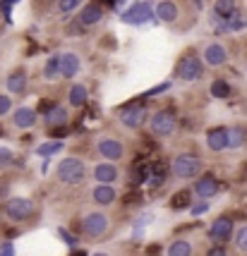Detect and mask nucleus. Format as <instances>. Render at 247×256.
Masks as SVG:
<instances>
[{"instance_id": "1", "label": "nucleus", "mask_w": 247, "mask_h": 256, "mask_svg": "<svg viewBox=\"0 0 247 256\" xmlns=\"http://www.w3.org/2000/svg\"><path fill=\"white\" fill-rule=\"evenodd\" d=\"M108 230H111V218L103 211H89L79 220V232L87 240H101L108 234Z\"/></svg>"}, {"instance_id": "2", "label": "nucleus", "mask_w": 247, "mask_h": 256, "mask_svg": "<svg viewBox=\"0 0 247 256\" xmlns=\"http://www.w3.org/2000/svg\"><path fill=\"white\" fill-rule=\"evenodd\" d=\"M34 213H36V204L32 199H27V196H12V199H8L5 206H3V216L15 225L29 220Z\"/></svg>"}, {"instance_id": "3", "label": "nucleus", "mask_w": 247, "mask_h": 256, "mask_svg": "<svg viewBox=\"0 0 247 256\" xmlns=\"http://www.w3.org/2000/svg\"><path fill=\"white\" fill-rule=\"evenodd\" d=\"M170 172L178 180H194L202 172V158L197 154H178L170 163Z\"/></svg>"}, {"instance_id": "4", "label": "nucleus", "mask_w": 247, "mask_h": 256, "mask_svg": "<svg viewBox=\"0 0 247 256\" xmlns=\"http://www.w3.org/2000/svg\"><path fill=\"white\" fill-rule=\"evenodd\" d=\"M58 180L63 184H70V187L82 184L87 180V168L79 158H65V160L58 163Z\"/></svg>"}, {"instance_id": "5", "label": "nucleus", "mask_w": 247, "mask_h": 256, "mask_svg": "<svg viewBox=\"0 0 247 256\" xmlns=\"http://www.w3.org/2000/svg\"><path fill=\"white\" fill-rule=\"evenodd\" d=\"M204 74V62L199 60V56L194 53H187L178 60V67H175V77L182 79V82H197V79Z\"/></svg>"}, {"instance_id": "6", "label": "nucleus", "mask_w": 247, "mask_h": 256, "mask_svg": "<svg viewBox=\"0 0 247 256\" xmlns=\"http://www.w3.org/2000/svg\"><path fill=\"white\" fill-rule=\"evenodd\" d=\"M233 237H235V223H233V218L230 216H218L211 223V228H209V240H211L213 244H225Z\"/></svg>"}, {"instance_id": "7", "label": "nucleus", "mask_w": 247, "mask_h": 256, "mask_svg": "<svg viewBox=\"0 0 247 256\" xmlns=\"http://www.w3.org/2000/svg\"><path fill=\"white\" fill-rule=\"evenodd\" d=\"M120 20H123L125 24H130V26H139V24H146V22H151V20H156V12L151 8V2H137V5H132L130 10H125L123 14H120Z\"/></svg>"}, {"instance_id": "8", "label": "nucleus", "mask_w": 247, "mask_h": 256, "mask_svg": "<svg viewBox=\"0 0 247 256\" xmlns=\"http://www.w3.org/2000/svg\"><path fill=\"white\" fill-rule=\"evenodd\" d=\"M118 118L120 122L127 127V130H139L142 124L149 120V112H146V106H139V103H130L118 110Z\"/></svg>"}, {"instance_id": "9", "label": "nucleus", "mask_w": 247, "mask_h": 256, "mask_svg": "<svg viewBox=\"0 0 247 256\" xmlns=\"http://www.w3.org/2000/svg\"><path fill=\"white\" fill-rule=\"evenodd\" d=\"M151 134L154 136H170V134L175 132V127H178V120H175V115L170 110H158L151 115Z\"/></svg>"}, {"instance_id": "10", "label": "nucleus", "mask_w": 247, "mask_h": 256, "mask_svg": "<svg viewBox=\"0 0 247 256\" xmlns=\"http://www.w3.org/2000/svg\"><path fill=\"white\" fill-rule=\"evenodd\" d=\"M96 148H99V156L106 158V160H111V163H115V160H120V158L125 156L123 142H118V139H113V136H103V139H99Z\"/></svg>"}, {"instance_id": "11", "label": "nucleus", "mask_w": 247, "mask_h": 256, "mask_svg": "<svg viewBox=\"0 0 247 256\" xmlns=\"http://www.w3.org/2000/svg\"><path fill=\"white\" fill-rule=\"evenodd\" d=\"M103 14H106L103 5L99 2V0H94V2H89L87 8H82V12H79V17H77V22H75V24L84 26V29H89V26H94V24L101 22Z\"/></svg>"}, {"instance_id": "12", "label": "nucleus", "mask_w": 247, "mask_h": 256, "mask_svg": "<svg viewBox=\"0 0 247 256\" xmlns=\"http://www.w3.org/2000/svg\"><path fill=\"white\" fill-rule=\"evenodd\" d=\"M221 192V184H218V180L213 178V175H202V178L194 182V190L192 194L197 196V199H213L216 194Z\"/></svg>"}, {"instance_id": "13", "label": "nucleus", "mask_w": 247, "mask_h": 256, "mask_svg": "<svg viewBox=\"0 0 247 256\" xmlns=\"http://www.w3.org/2000/svg\"><path fill=\"white\" fill-rule=\"evenodd\" d=\"M154 12H156V20L158 22H163V24L178 22V17H180L178 2H173V0H161L156 8H154Z\"/></svg>"}, {"instance_id": "14", "label": "nucleus", "mask_w": 247, "mask_h": 256, "mask_svg": "<svg viewBox=\"0 0 247 256\" xmlns=\"http://www.w3.org/2000/svg\"><path fill=\"white\" fill-rule=\"evenodd\" d=\"M228 139H230V130H225V127H216L211 132L206 134V146L211 148V151H223L228 148Z\"/></svg>"}, {"instance_id": "15", "label": "nucleus", "mask_w": 247, "mask_h": 256, "mask_svg": "<svg viewBox=\"0 0 247 256\" xmlns=\"http://www.w3.org/2000/svg\"><path fill=\"white\" fill-rule=\"evenodd\" d=\"M204 62L211 67H221L228 62V53H225V48L221 44H209L206 46V50H204Z\"/></svg>"}, {"instance_id": "16", "label": "nucleus", "mask_w": 247, "mask_h": 256, "mask_svg": "<svg viewBox=\"0 0 247 256\" xmlns=\"http://www.w3.org/2000/svg\"><path fill=\"white\" fill-rule=\"evenodd\" d=\"M118 178H120V172H118V168L113 166L111 160L108 163H99V166L94 168V180L99 184H113Z\"/></svg>"}, {"instance_id": "17", "label": "nucleus", "mask_w": 247, "mask_h": 256, "mask_svg": "<svg viewBox=\"0 0 247 256\" xmlns=\"http://www.w3.org/2000/svg\"><path fill=\"white\" fill-rule=\"evenodd\" d=\"M91 199H94L96 206H111L118 199V192L113 190L111 184H96L94 192H91Z\"/></svg>"}, {"instance_id": "18", "label": "nucleus", "mask_w": 247, "mask_h": 256, "mask_svg": "<svg viewBox=\"0 0 247 256\" xmlns=\"http://www.w3.org/2000/svg\"><path fill=\"white\" fill-rule=\"evenodd\" d=\"M79 65H82L79 56H75V53H63V56H60V77L72 79L79 72Z\"/></svg>"}, {"instance_id": "19", "label": "nucleus", "mask_w": 247, "mask_h": 256, "mask_svg": "<svg viewBox=\"0 0 247 256\" xmlns=\"http://www.w3.org/2000/svg\"><path fill=\"white\" fill-rule=\"evenodd\" d=\"M5 86H8V91H10V94H15V96L24 94V89H27V70H24V67H20V70L10 72V77L5 79Z\"/></svg>"}, {"instance_id": "20", "label": "nucleus", "mask_w": 247, "mask_h": 256, "mask_svg": "<svg viewBox=\"0 0 247 256\" xmlns=\"http://www.w3.org/2000/svg\"><path fill=\"white\" fill-rule=\"evenodd\" d=\"M12 124L17 130H32L36 124V112L32 108H17L12 112Z\"/></svg>"}, {"instance_id": "21", "label": "nucleus", "mask_w": 247, "mask_h": 256, "mask_svg": "<svg viewBox=\"0 0 247 256\" xmlns=\"http://www.w3.org/2000/svg\"><path fill=\"white\" fill-rule=\"evenodd\" d=\"M44 122L48 124L51 130L65 127V124H68V110H65L63 106H53L48 112H44Z\"/></svg>"}, {"instance_id": "22", "label": "nucleus", "mask_w": 247, "mask_h": 256, "mask_svg": "<svg viewBox=\"0 0 247 256\" xmlns=\"http://www.w3.org/2000/svg\"><path fill=\"white\" fill-rule=\"evenodd\" d=\"M235 14H237L235 0H216V2H213V17L228 20V17H235Z\"/></svg>"}, {"instance_id": "23", "label": "nucleus", "mask_w": 247, "mask_h": 256, "mask_svg": "<svg viewBox=\"0 0 247 256\" xmlns=\"http://www.w3.org/2000/svg\"><path fill=\"white\" fill-rule=\"evenodd\" d=\"M130 175H132V184H144V182H149L151 180V166L149 163H135L132 166V170H130Z\"/></svg>"}, {"instance_id": "24", "label": "nucleus", "mask_w": 247, "mask_h": 256, "mask_svg": "<svg viewBox=\"0 0 247 256\" xmlns=\"http://www.w3.org/2000/svg\"><path fill=\"white\" fill-rule=\"evenodd\" d=\"M87 98H89V91H87V86H82V84H75L72 89H70V106L72 108H82L84 103H87Z\"/></svg>"}, {"instance_id": "25", "label": "nucleus", "mask_w": 247, "mask_h": 256, "mask_svg": "<svg viewBox=\"0 0 247 256\" xmlns=\"http://www.w3.org/2000/svg\"><path fill=\"white\" fill-rule=\"evenodd\" d=\"M192 244L187 240H175L173 244L168 246V256H192Z\"/></svg>"}, {"instance_id": "26", "label": "nucleus", "mask_w": 247, "mask_h": 256, "mask_svg": "<svg viewBox=\"0 0 247 256\" xmlns=\"http://www.w3.org/2000/svg\"><path fill=\"white\" fill-rule=\"evenodd\" d=\"M218 20V17H216ZM242 26H247V22H242V20H237V14L235 17H228V20H218V32H240Z\"/></svg>"}, {"instance_id": "27", "label": "nucleus", "mask_w": 247, "mask_h": 256, "mask_svg": "<svg viewBox=\"0 0 247 256\" xmlns=\"http://www.w3.org/2000/svg\"><path fill=\"white\" fill-rule=\"evenodd\" d=\"M211 96L213 98H221V100L228 98V96H230V84H228L225 79H216L211 84Z\"/></svg>"}, {"instance_id": "28", "label": "nucleus", "mask_w": 247, "mask_h": 256, "mask_svg": "<svg viewBox=\"0 0 247 256\" xmlns=\"http://www.w3.org/2000/svg\"><path fill=\"white\" fill-rule=\"evenodd\" d=\"M60 151H63V142H51V144L39 146V148H36V156L51 158V156H56V154H60Z\"/></svg>"}, {"instance_id": "29", "label": "nucleus", "mask_w": 247, "mask_h": 256, "mask_svg": "<svg viewBox=\"0 0 247 256\" xmlns=\"http://www.w3.org/2000/svg\"><path fill=\"white\" fill-rule=\"evenodd\" d=\"M190 192H178L173 199H170V208L173 211H182V208H187L190 206Z\"/></svg>"}, {"instance_id": "30", "label": "nucleus", "mask_w": 247, "mask_h": 256, "mask_svg": "<svg viewBox=\"0 0 247 256\" xmlns=\"http://www.w3.org/2000/svg\"><path fill=\"white\" fill-rule=\"evenodd\" d=\"M245 136H247V132L242 127H233L230 130V139H228V148H240V146L245 144Z\"/></svg>"}, {"instance_id": "31", "label": "nucleus", "mask_w": 247, "mask_h": 256, "mask_svg": "<svg viewBox=\"0 0 247 256\" xmlns=\"http://www.w3.org/2000/svg\"><path fill=\"white\" fill-rule=\"evenodd\" d=\"M44 77H46V79L60 77V56H53V58H51V60H48V62H46Z\"/></svg>"}, {"instance_id": "32", "label": "nucleus", "mask_w": 247, "mask_h": 256, "mask_svg": "<svg viewBox=\"0 0 247 256\" xmlns=\"http://www.w3.org/2000/svg\"><path fill=\"white\" fill-rule=\"evenodd\" d=\"M15 163V154H12L10 148H5V146H0V170H5V168H10Z\"/></svg>"}, {"instance_id": "33", "label": "nucleus", "mask_w": 247, "mask_h": 256, "mask_svg": "<svg viewBox=\"0 0 247 256\" xmlns=\"http://www.w3.org/2000/svg\"><path fill=\"white\" fill-rule=\"evenodd\" d=\"M82 5V0H60V5H58V10L63 12V14H70V12H75Z\"/></svg>"}, {"instance_id": "34", "label": "nucleus", "mask_w": 247, "mask_h": 256, "mask_svg": "<svg viewBox=\"0 0 247 256\" xmlns=\"http://www.w3.org/2000/svg\"><path fill=\"white\" fill-rule=\"evenodd\" d=\"M235 246L240 252H247V225H242L235 232Z\"/></svg>"}, {"instance_id": "35", "label": "nucleus", "mask_w": 247, "mask_h": 256, "mask_svg": "<svg viewBox=\"0 0 247 256\" xmlns=\"http://www.w3.org/2000/svg\"><path fill=\"white\" fill-rule=\"evenodd\" d=\"M17 0H0V12L5 14V20L8 22H12V17H10V12H12V5H15Z\"/></svg>"}, {"instance_id": "36", "label": "nucleus", "mask_w": 247, "mask_h": 256, "mask_svg": "<svg viewBox=\"0 0 247 256\" xmlns=\"http://www.w3.org/2000/svg\"><path fill=\"white\" fill-rule=\"evenodd\" d=\"M206 211H209V204H206V199H202L199 204H194V206L190 208V213L194 216V218H197V216H202V213H206Z\"/></svg>"}, {"instance_id": "37", "label": "nucleus", "mask_w": 247, "mask_h": 256, "mask_svg": "<svg viewBox=\"0 0 247 256\" xmlns=\"http://www.w3.org/2000/svg\"><path fill=\"white\" fill-rule=\"evenodd\" d=\"M10 108H12V100L0 94V118H5V115L10 112Z\"/></svg>"}, {"instance_id": "38", "label": "nucleus", "mask_w": 247, "mask_h": 256, "mask_svg": "<svg viewBox=\"0 0 247 256\" xmlns=\"http://www.w3.org/2000/svg\"><path fill=\"white\" fill-rule=\"evenodd\" d=\"M170 89V82H166V84H161V86H154V89H149L144 94V98H151V96H158V94H163V91Z\"/></svg>"}, {"instance_id": "39", "label": "nucleus", "mask_w": 247, "mask_h": 256, "mask_svg": "<svg viewBox=\"0 0 247 256\" xmlns=\"http://www.w3.org/2000/svg\"><path fill=\"white\" fill-rule=\"evenodd\" d=\"M206 256H228V252H225L223 244H213L209 252H206Z\"/></svg>"}, {"instance_id": "40", "label": "nucleus", "mask_w": 247, "mask_h": 256, "mask_svg": "<svg viewBox=\"0 0 247 256\" xmlns=\"http://www.w3.org/2000/svg\"><path fill=\"white\" fill-rule=\"evenodd\" d=\"M0 256H15V246H12V242H3V244H0Z\"/></svg>"}, {"instance_id": "41", "label": "nucleus", "mask_w": 247, "mask_h": 256, "mask_svg": "<svg viewBox=\"0 0 247 256\" xmlns=\"http://www.w3.org/2000/svg\"><path fill=\"white\" fill-rule=\"evenodd\" d=\"M58 234H60V237H63V240H65V242H68L70 246L77 244V237H72V234H70L68 230H63V228H60V230H58Z\"/></svg>"}, {"instance_id": "42", "label": "nucleus", "mask_w": 247, "mask_h": 256, "mask_svg": "<svg viewBox=\"0 0 247 256\" xmlns=\"http://www.w3.org/2000/svg\"><path fill=\"white\" fill-rule=\"evenodd\" d=\"M70 256H87V252H72Z\"/></svg>"}, {"instance_id": "43", "label": "nucleus", "mask_w": 247, "mask_h": 256, "mask_svg": "<svg viewBox=\"0 0 247 256\" xmlns=\"http://www.w3.org/2000/svg\"><path fill=\"white\" fill-rule=\"evenodd\" d=\"M94 256H111V254H106V252H99V254H94Z\"/></svg>"}, {"instance_id": "44", "label": "nucleus", "mask_w": 247, "mask_h": 256, "mask_svg": "<svg viewBox=\"0 0 247 256\" xmlns=\"http://www.w3.org/2000/svg\"><path fill=\"white\" fill-rule=\"evenodd\" d=\"M0 218H3V216H0Z\"/></svg>"}]
</instances>
